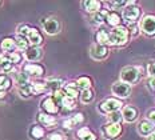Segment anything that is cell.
<instances>
[{"mask_svg":"<svg viewBox=\"0 0 155 140\" xmlns=\"http://www.w3.org/2000/svg\"><path fill=\"white\" fill-rule=\"evenodd\" d=\"M130 37V31L126 27H116L110 32V45H123Z\"/></svg>","mask_w":155,"mask_h":140,"instance_id":"cell-1","label":"cell"},{"mask_svg":"<svg viewBox=\"0 0 155 140\" xmlns=\"http://www.w3.org/2000/svg\"><path fill=\"white\" fill-rule=\"evenodd\" d=\"M139 75L140 71L138 67H124L120 71V81L131 86V84H135L139 80Z\"/></svg>","mask_w":155,"mask_h":140,"instance_id":"cell-2","label":"cell"},{"mask_svg":"<svg viewBox=\"0 0 155 140\" xmlns=\"http://www.w3.org/2000/svg\"><path fill=\"white\" fill-rule=\"evenodd\" d=\"M123 107V103L122 100L119 99H114V97H110V99H106L103 103L99 104V111L103 113H112V112H116Z\"/></svg>","mask_w":155,"mask_h":140,"instance_id":"cell-3","label":"cell"},{"mask_svg":"<svg viewBox=\"0 0 155 140\" xmlns=\"http://www.w3.org/2000/svg\"><path fill=\"white\" fill-rule=\"evenodd\" d=\"M139 28L144 35H147V36H154L155 35V16L154 15H146L140 20Z\"/></svg>","mask_w":155,"mask_h":140,"instance_id":"cell-4","label":"cell"},{"mask_svg":"<svg viewBox=\"0 0 155 140\" xmlns=\"http://www.w3.org/2000/svg\"><path fill=\"white\" fill-rule=\"evenodd\" d=\"M111 92L114 93L116 97H119V99H126V97H128L131 93V86L123 83V81H116V83L112 84Z\"/></svg>","mask_w":155,"mask_h":140,"instance_id":"cell-5","label":"cell"},{"mask_svg":"<svg viewBox=\"0 0 155 140\" xmlns=\"http://www.w3.org/2000/svg\"><path fill=\"white\" fill-rule=\"evenodd\" d=\"M41 25H43V30L47 35H56V34L60 32V23H59L58 19H55V18L43 19Z\"/></svg>","mask_w":155,"mask_h":140,"instance_id":"cell-6","label":"cell"},{"mask_svg":"<svg viewBox=\"0 0 155 140\" xmlns=\"http://www.w3.org/2000/svg\"><path fill=\"white\" fill-rule=\"evenodd\" d=\"M122 16H123V19L126 21L132 24V23H135L140 18V8L137 7V5H127L123 9V15Z\"/></svg>","mask_w":155,"mask_h":140,"instance_id":"cell-7","label":"cell"},{"mask_svg":"<svg viewBox=\"0 0 155 140\" xmlns=\"http://www.w3.org/2000/svg\"><path fill=\"white\" fill-rule=\"evenodd\" d=\"M90 55L92 59L95 60H103L108 56V48L107 45H102V44H94L90 50Z\"/></svg>","mask_w":155,"mask_h":140,"instance_id":"cell-8","label":"cell"},{"mask_svg":"<svg viewBox=\"0 0 155 140\" xmlns=\"http://www.w3.org/2000/svg\"><path fill=\"white\" fill-rule=\"evenodd\" d=\"M41 108L46 111V113H50V115H55V113L59 112V106H58V103L54 100L52 96L46 97V99L41 102Z\"/></svg>","mask_w":155,"mask_h":140,"instance_id":"cell-9","label":"cell"},{"mask_svg":"<svg viewBox=\"0 0 155 140\" xmlns=\"http://www.w3.org/2000/svg\"><path fill=\"white\" fill-rule=\"evenodd\" d=\"M24 73H27L28 76H41L44 73V68L40 64L36 63H28L24 66Z\"/></svg>","mask_w":155,"mask_h":140,"instance_id":"cell-10","label":"cell"},{"mask_svg":"<svg viewBox=\"0 0 155 140\" xmlns=\"http://www.w3.org/2000/svg\"><path fill=\"white\" fill-rule=\"evenodd\" d=\"M103 131H104V135L107 136V139H115V138H118V136L122 133V125L120 124H111V123H108L107 125H104Z\"/></svg>","mask_w":155,"mask_h":140,"instance_id":"cell-11","label":"cell"},{"mask_svg":"<svg viewBox=\"0 0 155 140\" xmlns=\"http://www.w3.org/2000/svg\"><path fill=\"white\" fill-rule=\"evenodd\" d=\"M138 132L142 136H147L148 138L151 133L155 132V124H153L148 120H142V122H139V124H138Z\"/></svg>","mask_w":155,"mask_h":140,"instance_id":"cell-12","label":"cell"},{"mask_svg":"<svg viewBox=\"0 0 155 140\" xmlns=\"http://www.w3.org/2000/svg\"><path fill=\"white\" fill-rule=\"evenodd\" d=\"M122 115H123V120L127 123H132L138 119V109L132 106H126L123 111H122Z\"/></svg>","mask_w":155,"mask_h":140,"instance_id":"cell-13","label":"cell"},{"mask_svg":"<svg viewBox=\"0 0 155 140\" xmlns=\"http://www.w3.org/2000/svg\"><path fill=\"white\" fill-rule=\"evenodd\" d=\"M41 55H43V51H41L39 47H31L25 51L24 57L28 61H38L41 57Z\"/></svg>","mask_w":155,"mask_h":140,"instance_id":"cell-14","label":"cell"},{"mask_svg":"<svg viewBox=\"0 0 155 140\" xmlns=\"http://www.w3.org/2000/svg\"><path fill=\"white\" fill-rule=\"evenodd\" d=\"M27 39H28V41L32 44V47H39V45L43 43V37H41L40 32H39L36 28H31Z\"/></svg>","mask_w":155,"mask_h":140,"instance_id":"cell-15","label":"cell"},{"mask_svg":"<svg viewBox=\"0 0 155 140\" xmlns=\"http://www.w3.org/2000/svg\"><path fill=\"white\" fill-rule=\"evenodd\" d=\"M82 4L86 11L90 12V14H96L102 8V3L98 2V0H87V2H83Z\"/></svg>","mask_w":155,"mask_h":140,"instance_id":"cell-16","label":"cell"},{"mask_svg":"<svg viewBox=\"0 0 155 140\" xmlns=\"http://www.w3.org/2000/svg\"><path fill=\"white\" fill-rule=\"evenodd\" d=\"M76 135H78V139L79 140H98L95 133L90 128H87V127H82V128L78 131Z\"/></svg>","mask_w":155,"mask_h":140,"instance_id":"cell-17","label":"cell"},{"mask_svg":"<svg viewBox=\"0 0 155 140\" xmlns=\"http://www.w3.org/2000/svg\"><path fill=\"white\" fill-rule=\"evenodd\" d=\"M28 75L27 73H23V72H19V73H15L14 75V80H15V84L19 87V88H24V87L30 86V79H28Z\"/></svg>","mask_w":155,"mask_h":140,"instance_id":"cell-18","label":"cell"},{"mask_svg":"<svg viewBox=\"0 0 155 140\" xmlns=\"http://www.w3.org/2000/svg\"><path fill=\"white\" fill-rule=\"evenodd\" d=\"M108 25H111V27H120V23H122V16L118 14V12L115 11H111L108 12V16H107V20H106Z\"/></svg>","mask_w":155,"mask_h":140,"instance_id":"cell-19","label":"cell"},{"mask_svg":"<svg viewBox=\"0 0 155 140\" xmlns=\"http://www.w3.org/2000/svg\"><path fill=\"white\" fill-rule=\"evenodd\" d=\"M95 39H96V41H98V44L107 45L110 43V32L106 30H99L95 35Z\"/></svg>","mask_w":155,"mask_h":140,"instance_id":"cell-20","label":"cell"},{"mask_svg":"<svg viewBox=\"0 0 155 140\" xmlns=\"http://www.w3.org/2000/svg\"><path fill=\"white\" fill-rule=\"evenodd\" d=\"M64 92H66V95L68 97H72V99H76L78 96H79V88H78L76 83H68L66 84V87H64Z\"/></svg>","mask_w":155,"mask_h":140,"instance_id":"cell-21","label":"cell"},{"mask_svg":"<svg viewBox=\"0 0 155 140\" xmlns=\"http://www.w3.org/2000/svg\"><path fill=\"white\" fill-rule=\"evenodd\" d=\"M107 16H108V11L107 9H101L99 12L92 15V20L95 24H103L106 20H107Z\"/></svg>","mask_w":155,"mask_h":140,"instance_id":"cell-22","label":"cell"},{"mask_svg":"<svg viewBox=\"0 0 155 140\" xmlns=\"http://www.w3.org/2000/svg\"><path fill=\"white\" fill-rule=\"evenodd\" d=\"M91 84H92L91 79H90V77H87V76H82V77H79V79L76 80V86H78V88L82 90V91L91 90Z\"/></svg>","mask_w":155,"mask_h":140,"instance_id":"cell-23","label":"cell"},{"mask_svg":"<svg viewBox=\"0 0 155 140\" xmlns=\"http://www.w3.org/2000/svg\"><path fill=\"white\" fill-rule=\"evenodd\" d=\"M3 51L5 52H9V51H14V48L16 47V43H15V39L12 37H5L2 40V44H0Z\"/></svg>","mask_w":155,"mask_h":140,"instance_id":"cell-24","label":"cell"},{"mask_svg":"<svg viewBox=\"0 0 155 140\" xmlns=\"http://www.w3.org/2000/svg\"><path fill=\"white\" fill-rule=\"evenodd\" d=\"M39 122L51 127V125H54L55 123H56V120H55V118H54V116H51L50 113L41 112V113H39Z\"/></svg>","mask_w":155,"mask_h":140,"instance_id":"cell-25","label":"cell"},{"mask_svg":"<svg viewBox=\"0 0 155 140\" xmlns=\"http://www.w3.org/2000/svg\"><path fill=\"white\" fill-rule=\"evenodd\" d=\"M46 86H47V90H51L54 92L59 91L62 88V80L60 79H48L46 81Z\"/></svg>","mask_w":155,"mask_h":140,"instance_id":"cell-26","label":"cell"},{"mask_svg":"<svg viewBox=\"0 0 155 140\" xmlns=\"http://www.w3.org/2000/svg\"><path fill=\"white\" fill-rule=\"evenodd\" d=\"M94 97H95V95H94L92 90L82 91V93H80V102H82L83 104H88V103H91L94 100Z\"/></svg>","mask_w":155,"mask_h":140,"instance_id":"cell-27","label":"cell"},{"mask_svg":"<svg viewBox=\"0 0 155 140\" xmlns=\"http://www.w3.org/2000/svg\"><path fill=\"white\" fill-rule=\"evenodd\" d=\"M107 119H108V123H111V124H120V122L123 120V115H122V112L116 111V112L108 113Z\"/></svg>","mask_w":155,"mask_h":140,"instance_id":"cell-28","label":"cell"},{"mask_svg":"<svg viewBox=\"0 0 155 140\" xmlns=\"http://www.w3.org/2000/svg\"><path fill=\"white\" fill-rule=\"evenodd\" d=\"M16 43V48H18L19 51H27L28 50V40L23 36H18L15 40Z\"/></svg>","mask_w":155,"mask_h":140,"instance_id":"cell-29","label":"cell"},{"mask_svg":"<svg viewBox=\"0 0 155 140\" xmlns=\"http://www.w3.org/2000/svg\"><path fill=\"white\" fill-rule=\"evenodd\" d=\"M31 87H32L34 93H36V95H39V93H43L44 91L47 90L46 83H41V81H35V83L31 84Z\"/></svg>","mask_w":155,"mask_h":140,"instance_id":"cell-30","label":"cell"},{"mask_svg":"<svg viewBox=\"0 0 155 140\" xmlns=\"http://www.w3.org/2000/svg\"><path fill=\"white\" fill-rule=\"evenodd\" d=\"M31 135L34 139H41L44 136V129L40 125H34L31 129Z\"/></svg>","mask_w":155,"mask_h":140,"instance_id":"cell-31","label":"cell"},{"mask_svg":"<svg viewBox=\"0 0 155 140\" xmlns=\"http://www.w3.org/2000/svg\"><path fill=\"white\" fill-rule=\"evenodd\" d=\"M62 106H63L66 109H68V111L74 109V108H75V99L66 96V97L63 99V102H62Z\"/></svg>","mask_w":155,"mask_h":140,"instance_id":"cell-32","label":"cell"},{"mask_svg":"<svg viewBox=\"0 0 155 140\" xmlns=\"http://www.w3.org/2000/svg\"><path fill=\"white\" fill-rule=\"evenodd\" d=\"M11 80L8 79L5 75H0V90L2 91H5V90H8L9 87H11Z\"/></svg>","mask_w":155,"mask_h":140,"instance_id":"cell-33","label":"cell"},{"mask_svg":"<svg viewBox=\"0 0 155 140\" xmlns=\"http://www.w3.org/2000/svg\"><path fill=\"white\" fill-rule=\"evenodd\" d=\"M66 92H64L63 90H59V91H56V92H54V100L58 103V106H62V102H63V99L66 97Z\"/></svg>","mask_w":155,"mask_h":140,"instance_id":"cell-34","label":"cell"},{"mask_svg":"<svg viewBox=\"0 0 155 140\" xmlns=\"http://www.w3.org/2000/svg\"><path fill=\"white\" fill-rule=\"evenodd\" d=\"M0 70H2L3 72H11V71L14 70V64H12V61L9 59H7L0 64Z\"/></svg>","mask_w":155,"mask_h":140,"instance_id":"cell-35","label":"cell"},{"mask_svg":"<svg viewBox=\"0 0 155 140\" xmlns=\"http://www.w3.org/2000/svg\"><path fill=\"white\" fill-rule=\"evenodd\" d=\"M30 31H31V27H30V25H27V24L19 25V27H18V35H19V36H23V37L28 36Z\"/></svg>","mask_w":155,"mask_h":140,"instance_id":"cell-36","label":"cell"},{"mask_svg":"<svg viewBox=\"0 0 155 140\" xmlns=\"http://www.w3.org/2000/svg\"><path fill=\"white\" fill-rule=\"evenodd\" d=\"M19 93H20L21 97H30L31 95H34V91H32L31 84L27 87H24V88H19Z\"/></svg>","mask_w":155,"mask_h":140,"instance_id":"cell-37","label":"cell"},{"mask_svg":"<svg viewBox=\"0 0 155 140\" xmlns=\"http://www.w3.org/2000/svg\"><path fill=\"white\" fill-rule=\"evenodd\" d=\"M107 4H108L112 9H118V8H122V7H127V5H128V2H108Z\"/></svg>","mask_w":155,"mask_h":140,"instance_id":"cell-38","label":"cell"},{"mask_svg":"<svg viewBox=\"0 0 155 140\" xmlns=\"http://www.w3.org/2000/svg\"><path fill=\"white\" fill-rule=\"evenodd\" d=\"M21 54H19V52H11L9 54V60L12 61V64H18L21 61Z\"/></svg>","mask_w":155,"mask_h":140,"instance_id":"cell-39","label":"cell"},{"mask_svg":"<svg viewBox=\"0 0 155 140\" xmlns=\"http://www.w3.org/2000/svg\"><path fill=\"white\" fill-rule=\"evenodd\" d=\"M75 125H76V124H75V122H74L72 118H71V119H67V120H64V122H63V127H64L66 129H72Z\"/></svg>","mask_w":155,"mask_h":140,"instance_id":"cell-40","label":"cell"},{"mask_svg":"<svg viewBox=\"0 0 155 140\" xmlns=\"http://www.w3.org/2000/svg\"><path fill=\"white\" fill-rule=\"evenodd\" d=\"M48 140H66V138H64L62 133L55 132V133H51L50 138H48Z\"/></svg>","mask_w":155,"mask_h":140,"instance_id":"cell-41","label":"cell"},{"mask_svg":"<svg viewBox=\"0 0 155 140\" xmlns=\"http://www.w3.org/2000/svg\"><path fill=\"white\" fill-rule=\"evenodd\" d=\"M147 120H148V122H151L153 124H155V108L150 109L147 112Z\"/></svg>","mask_w":155,"mask_h":140,"instance_id":"cell-42","label":"cell"},{"mask_svg":"<svg viewBox=\"0 0 155 140\" xmlns=\"http://www.w3.org/2000/svg\"><path fill=\"white\" fill-rule=\"evenodd\" d=\"M147 71H148L150 77H154V79H155V63H150V64H148Z\"/></svg>","mask_w":155,"mask_h":140,"instance_id":"cell-43","label":"cell"},{"mask_svg":"<svg viewBox=\"0 0 155 140\" xmlns=\"http://www.w3.org/2000/svg\"><path fill=\"white\" fill-rule=\"evenodd\" d=\"M72 119L75 122V124H79V123H82L84 120V116H83V113H76L75 116H72Z\"/></svg>","mask_w":155,"mask_h":140,"instance_id":"cell-44","label":"cell"},{"mask_svg":"<svg viewBox=\"0 0 155 140\" xmlns=\"http://www.w3.org/2000/svg\"><path fill=\"white\" fill-rule=\"evenodd\" d=\"M139 30H140V28H138L137 25H134V24L130 25V32H131L132 36H137V35H138V31H139Z\"/></svg>","mask_w":155,"mask_h":140,"instance_id":"cell-45","label":"cell"},{"mask_svg":"<svg viewBox=\"0 0 155 140\" xmlns=\"http://www.w3.org/2000/svg\"><path fill=\"white\" fill-rule=\"evenodd\" d=\"M148 87L155 91V79L154 77H150V80H148Z\"/></svg>","mask_w":155,"mask_h":140,"instance_id":"cell-46","label":"cell"},{"mask_svg":"<svg viewBox=\"0 0 155 140\" xmlns=\"http://www.w3.org/2000/svg\"><path fill=\"white\" fill-rule=\"evenodd\" d=\"M147 140H155V132H154V133H151V135L147 138Z\"/></svg>","mask_w":155,"mask_h":140,"instance_id":"cell-47","label":"cell"},{"mask_svg":"<svg viewBox=\"0 0 155 140\" xmlns=\"http://www.w3.org/2000/svg\"><path fill=\"white\" fill-rule=\"evenodd\" d=\"M4 96H5V91H2V90H0V99H3Z\"/></svg>","mask_w":155,"mask_h":140,"instance_id":"cell-48","label":"cell"},{"mask_svg":"<svg viewBox=\"0 0 155 140\" xmlns=\"http://www.w3.org/2000/svg\"><path fill=\"white\" fill-rule=\"evenodd\" d=\"M4 60H7V57H5V56H3V55H0V64H2Z\"/></svg>","mask_w":155,"mask_h":140,"instance_id":"cell-49","label":"cell"},{"mask_svg":"<svg viewBox=\"0 0 155 140\" xmlns=\"http://www.w3.org/2000/svg\"><path fill=\"white\" fill-rule=\"evenodd\" d=\"M0 4H2V2H0Z\"/></svg>","mask_w":155,"mask_h":140,"instance_id":"cell-50","label":"cell"},{"mask_svg":"<svg viewBox=\"0 0 155 140\" xmlns=\"http://www.w3.org/2000/svg\"><path fill=\"white\" fill-rule=\"evenodd\" d=\"M47 140H48V139H47Z\"/></svg>","mask_w":155,"mask_h":140,"instance_id":"cell-51","label":"cell"}]
</instances>
